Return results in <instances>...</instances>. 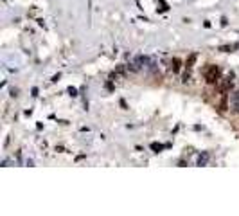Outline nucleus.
I'll use <instances>...</instances> for the list:
<instances>
[{
  "mask_svg": "<svg viewBox=\"0 0 239 216\" xmlns=\"http://www.w3.org/2000/svg\"><path fill=\"white\" fill-rule=\"evenodd\" d=\"M203 78H205V81H207L209 85H218L219 79H221V70H219V67L209 63V65L203 69Z\"/></svg>",
  "mask_w": 239,
  "mask_h": 216,
  "instance_id": "obj_1",
  "label": "nucleus"
},
{
  "mask_svg": "<svg viewBox=\"0 0 239 216\" xmlns=\"http://www.w3.org/2000/svg\"><path fill=\"white\" fill-rule=\"evenodd\" d=\"M196 58H198L196 54H191V56H189V59L185 61V69H187V70H191V69L194 67V61H196Z\"/></svg>",
  "mask_w": 239,
  "mask_h": 216,
  "instance_id": "obj_3",
  "label": "nucleus"
},
{
  "mask_svg": "<svg viewBox=\"0 0 239 216\" xmlns=\"http://www.w3.org/2000/svg\"><path fill=\"white\" fill-rule=\"evenodd\" d=\"M169 67H171V70H173V72H180L182 61H180L178 58H173V59H171V65H169Z\"/></svg>",
  "mask_w": 239,
  "mask_h": 216,
  "instance_id": "obj_2",
  "label": "nucleus"
}]
</instances>
